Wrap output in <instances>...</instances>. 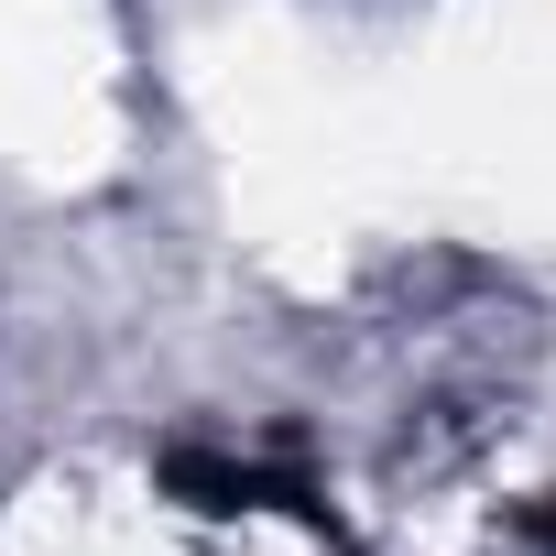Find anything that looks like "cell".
I'll return each instance as SVG.
<instances>
[{
  "mask_svg": "<svg viewBox=\"0 0 556 556\" xmlns=\"http://www.w3.org/2000/svg\"><path fill=\"white\" fill-rule=\"evenodd\" d=\"M523 545H534V556H556V491H545V502H523Z\"/></svg>",
  "mask_w": 556,
  "mask_h": 556,
  "instance_id": "obj_1",
  "label": "cell"
}]
</instances>
